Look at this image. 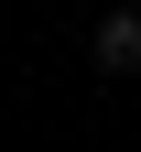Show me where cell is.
<instances>
[{
	"label": "cell",
	"instance_id": "obj_1",
	"mask_svg": "<svg viewBox=\"0 0 141 152\" xmlns=\"http://www.w3.org/2000/svg\"><path fill=\"white\" fill-rule=\"evenodd\" d=\"M98 76H141V0L98 11Z\"/></svg>",
	"mask_w": 141,
	"mask_h": 152
}]
</instances>
